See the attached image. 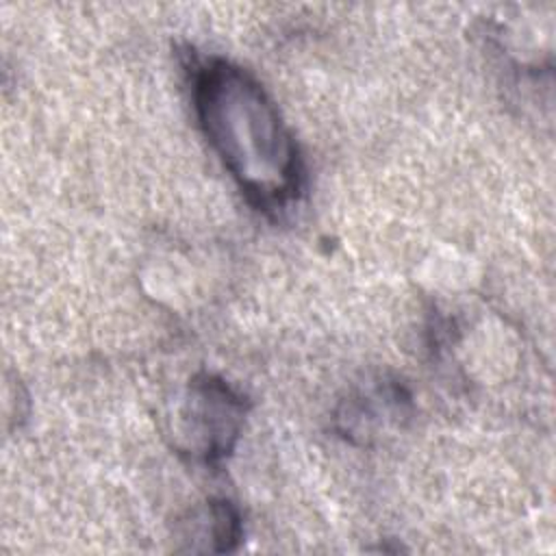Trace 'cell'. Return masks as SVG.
Wrapping results in <instances>:
<instances>
[{
  "mask_svg": "<svg viewBox=\"0 0 556 556\" xmlns=\"http://www.w3.org/2000/svg\"><path fill=\"white\" fill-rule=\"evenodd\" d=\"M195 100L206 137L258 204H280L298 189V156L276 109L243 72L213 63Z\"/></svg>",
  "mask_w": 556,
  "mask_h": 556,
  "instance_id": "1",
  "label": "cell"
}]
</instances>
